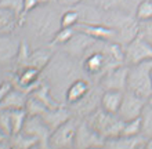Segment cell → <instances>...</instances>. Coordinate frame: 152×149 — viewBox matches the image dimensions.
I'll return each mask as SVG.
<instances>
[{
    "mask_svg": "<svg viewBox=\"0 0 152 149\" xmlns=\"http://www.w3.org/2000/svg\"><path fill=\"white\" fill-rule=\"evenodd\" d=\"M28 22L33 35L43 40H53L57 31L61 28L60 18L54 10L39 6L31 12H28Z\"/></svg>",
    "mask_w": 152,
    "mask_h": 149,
    "instance_id": "1",
    "label": "cell"
},
{
    "mask_svg": "<svg viewBox=\"0 0 152 149\" xmlns=\"http://www.w3.org/2000/svg\"><path fill=\"white\" fill-rule=\"evenodd\" d=\"M87 121H88V124L91 126L97 133H100L105 140L120 135L122 134V129H123V124H124V120H122L116 113L107 112L101 106L94 109L90 113Z\"/></svg>",
    "mask_w": 152,
    "mask_h": 149,
    "instance_id": "2",
    "label": "cell"
},
{
    "mask_svg": "<svg viewBox=\"0 0 152 149\" xmlns=\"http://www.w3.org/2000/svg\"><path fill=\"white\" fill-rule=\"evenodd\" d=\"M149 65H151V61L129 66L127 89H126L147 100L152 94V77L149 73Z\"/></svg>",
    "mask_w": 152,
    "mask_h": 149,
    "instance_id": "3",
    "label": "cell"
},
{
    "mask_svg": "<svg viewBox=\"0 0 152 149\" xmlns=\"http://www.w3.org/2000/svg\"><path fill=\"white\" fill-rule=\"evenodd\" d=\"M123 50L124 61H126V64H129V66L152 61V44L145 40L140 33L133 40L129 41L123 47Z\"/></svg>",
    "mask_w": 152,
    "mask_h": 149,
    "instance_id": "4",
    "label": "cell"
},
{
    "mask_svg": "<svg viewBox=\"0 0 152 149\" xmlns=\"http://www.w3.org/2000/svg\"><path fill=\"white\" fill-rule=\"evenodd\" d=\"M77 123L69 117L68 120L61 123L58 127L51 131L48 138V146L50 148H75V135Z\"/></svg>",
    "mask_w": 152,
    "mask_h": 149,
    "instance_id": "5",
    "label": "cell"
},
{
    "mask_svg": "<svg viewBox=\"0 0 152 149\" xmlns=\"http://www.w3.org/2000/svg\"><path fill=\"white\" fill-rule=\"evenodd\" d=\"M147 101H148L147 98L126 90L123 94V100H122L120 108L118 110V116L124 121L140 117L142 109L147 105Z\"/></svg>",
    "mask_w": 152,
    "mask_h": 149,
    "instance_id": "6",
    "label": "cell"
},
{
    "mask_svg": "<svg viewBox=\"0 0 152 149\" xmlns=\"http://www.w3.org/2000/svg\"><path fill=\"white\" fill-rule=\"evenodd\" d=\"M29 137L35 138L39 142V146L42 148H48V138L51 134V130L46 124V121L42 119V116H35V115H28L25 124L21 130Z\"/></svg>",
    "mask_w": 152,
    "mask_h": 149,
    "instance_id": "7",
    "label": "cell"
},
{
    "mask_svg": "<svg viewBox=\"0 0 152 149\" xmlns=\"http://www.w3.org/2000/svg\"><path fill=\"white\" fill-rule=\"evenodd\" d=\"M105 138L97 133L87 120L77 123L75 135V148H100L104 146Z\"/></svg>",
    "mask_w": 152,
    "mask_h": 149,
    "instance_id": "8",
    "label": "cell"
},
{
    "mask_svg": "<svg viewBox=\"0 0 152 149\" xmlns=\"http://www.w3.org/2000/svg\"><path fill=\"white\" fill-rule=\"evenodd\" d=\"M112 68H116V65L109 60L108 54L105 51H93L84 58L83 69L90 76H97V75L104 76Z\"/></svg>",
    "mask_w": 152,
    "mask_h": 149,
    "instance_id": "9",
    "label": "cell"
},
{
    "mask_svg": "<svg viewBox=\"0 0 152 149\" xmlns=\"http://www.w3.org/2000/svg\"><path fill=\"white\" fill-rule=\"evenodd\" d=\"M127 73L129 68L124 65H119L116 68L109 69L101 77V86L104 90H120L126 91L127 89Z\"/></svg>",
    "mask_w": 152,
    "mask_h": 149,
    "instance_id": "10",
    "label": "cell"
},
{
    "mask_svg": "<svg viewBox=\"0 0 152 149\" xmlns=\"http://www.w3.org/2000/svg\"><path fill=\"white\" fill-rule=\"evenodd\" d=\"M75 29L91 36L93 39H96L98 41H111L116 37V31L113 26L101 25L98 22H79L75 26Z\"/></svg>",
    "mask_w": 152,
    "mask_h": 149,
    "instance_id": "11",
    "label": "cell"
},
{
    "mask_svg": "<svg viewBox=\"0 0 152 149\" xmlns=\"http://www.w3.org/2000/svg\"><path fill=\"white\" fill-rule=\"evenodd\" d=\"M40 72L37 68L26 65L20 69V72L17 73V83H18V89L24 90L25 93L31 94L35 89L39 87V79Z\"/></svg>",
    "mask_w": 152,
    "mask_h": 149,
    "instance_id": "12",
    "label": "cell"
},
{
    "mask_svg": "<svg viewBox=\"0 0 152 149\" xmlns=\"http://www.w3.org/2000/svg\"><path fill=\"white\" fill-rule=\"evenodd\" d=\"M21 49L20 40H17L11 33L0 35V64H7L15 61Z\"/></svg>",
    "mask_w": 152,
    "mask_h": 149,
    "instance_id": "13",
    "label": "cell"
},
{
    "mask_svg": "<svg viewBox=\"0 0 152 149\" xmlns=\"http://www.w3.org/2000/svg\"><path fill=\"white\" fill-rule=\"evenodd\" d=\"M97 41L98 40L93 39L91 36H88V35H86V33H83V32L76 31L73 37L66 44H64V47L66 49V52H69L71 55L80 57V55H83L87 50L91 49Z\"/></svg>",
    "mask_w": 152,
    "mask_h": 149,
    "instance_id": "14",
    "label": "cell"
},
{
    "mask_svg": "<svg viewBox=\"0 0 152 149\" xmlns=\"http://www.w3.org/2000/svg\"><path fill=\"white\" fill-rule=\"evenodd\" d=\"M147 138L142 135H134V137H129V135H118V137L107 138L105 140L104 146L111 149H137V148H144Z\"/></svg>",
    "mask_w": 152,
    "mask_h": 149,
    "instance_id": "15",
    "label": "cell"
},
{
    "mask_svg": "<svg viewBox=\"0 0 152 149\" xmlns=\"http://www.w3.org/2000/svg\"><path fill=\"white\" fill-rule=\"evenodd\" d=\"M88 93H90V86H88L87 81L83 80V79H76L68 86L66 93H65V98H66L68 104L77 105L87 98Z\"/></svg>",
    "mask_w": 152,
    "mask_h": 149,
    "instance_id": "16",
    "label": "cell"
},
{
    "mask_svg": "<svg viewBox=\"0 0 152 149\" xmlns=\"http://www.w3.org/2000/svg\"><path fill=\"white\" fill-rule=\"evenodd\" d=\"M29 94L25 93L24 90L14 87L10 90V93L6 95L1 102H0V109H6V110H14V109H25L26 101H28Z\"/></svg>",
    "mask_w": 152,
    "mask_h": 149,
    "instance_id": "17",
    "label": "cell"
},
{
    "mask_svg": "<svg viewBox=\"0 0 152 149\" xmlns=\"http://www.w3.org/2000/svg\"><path fill=\"white\" fill-rule=\"evenodd\" d=\"M123 94L124 91H120V90H104L100 98V106L107 112L118 115V110L123 100Z\"/></svg>",
    "mask_w": 152,
    "mask_h": 149,
    "instance_id": "18",
    "label": "cell"
},
{
    "mask_svg": "<svg viewBox=\"0 0 152 149\" xmlns=\"http://www.w3.org/2000/svg\"><path fill=\"white\" fill-rule=\"evenodd\" d=\"M69 117H71L69 116V112L66 109L61 108V106L50 108L42 115V119L46 121V124L50 127L51 131L56 129V127H58L61 123H64L65 120H68Z\"/></svg>",
    "mask_w": 152,
    "mask_h": 149,
    "instance_id": "19",
    "label": "cell"
},
{
    "mask_svg": "<svg viewBox=\"0 0 152 149\" xmlns=\"http://www.w3.org/2000/svg\"><path fill=\"white\" fill-rule=\"evenodd\" d=\"M20 15L7 7L0 6V35L1 33H11L17 28Z\"/></svg>",
    "mask_w": 152,
    "mask_h": 149,
    "instance_id": "20",
    "label": "cell"
},
{
    "mask_svg": "<svg viewBox=\"0 0 152 149\" xmlns=\"http://www.w3.org/2000/svg\"><path fill=\"white\" fill-rule=\"evenodd\" d=\"M51 52L44 49H37L35 51H31L28 58V65L35 66L39 71H43L50 62H51Z\"/></svg>",
    "mask_w": 152,
    "mask_h": 149,
    "instance_id": "21",
    "label": "cell"
},
{
    "mask_svg": "<svg viewBox=\"0 0 152 149\" xmlns=\"http://www.w3.org/2000/svg\"><path fill=\"white\" fill-rule=\"evenodd\" d=\"M10 146H12V148H22V149H28V148H36V146H39V142H37V140H35V138L29 137V135H26L25 133H22V131H20V133L17 134H12V135H10Z\"/></svg>",
    "mask_w": 152,
    "mask_h": 149,
    "instance_id": "22",
    "label": "cell"
},
{
    "mask_svg": "<svg viewBox=\"0 0 152 149\" xmlns=\"http://www.w3.org/2000/svg\"><path fill=\"white\" fill-rule=\"evenodd\" d=\"M141 135L145 138L152 137V106L147 102L141 112Z\"/></svg>",
    "mask_w": 152,
    "mask_h": 149,
    "instance_id": "23",
    "label": "cell"
},
{
    "mask_svg": "<svg viewBox=\"0 0 152 149\" xmlns=\"http://www.w3.org/2000/svg\"><path fill=\"white\" fill-rule=\"evenodd\" d=\"M28 117V113L25 109H14L10 110V119H11V135L20 133L25 124V120Z\"/></svg>",
    "mask_w": 152,
    "mask_h": 149,
    "instance_id": "24",
    "label": "cell"
},
{
    "mask_svg": "<svg viewBox=\"0 0 152 149\" xmlns=\"http://www.w3.org/2000/svg\"><path fill=\"white\" fill-rule=\"evenodd\" d=\"M80 22V12L77 8H68L60 18L61 28H75Z\"/></svg>",
    "mask_w": 152,
    "mask_h": 149,
    "instance_id": "25",
    "label": "cell"
},
{
    "mask_svg": "<svg viewBox=\"0 0 152 149\" xmlns=\"http://www.w3.org/2000/svg\"><path fill=\"white\" fill-rule=\"evenodd\" d=\"M136 20L138 22L152 20V0H141L136 7Z\"/></svg>",
    "mask_w": 152,
    "mask_h": 149,
    "instance_id": "26",
    "label": "cell"
},
{
    "mask_svg": "<svg viewBox=\"0 0 152 149\" xmlns=\"http://www.w3.org/2000/svg\"><path fill=\"white\" fill-rule=\"evenodd\" d=\"M75 32H76L75 28H60L57 31L56 35H54V37H53L51 43L53 44H58V46L66 44V43L73 37Z\"/></svg>",
    "mask_w": 152,
    "mask_h": 149,
    "instance_id": "27",
    "label": "cell"
},
{
    "mask_svg": "<svg viewBox=\"0 0 152 149\" xmlns=\"http://www.w3.org/2000/svg\"><path fill=\"white\" fill-rule=\"evenodd\" d=\"M140 134H141V119L140 117L124 121L123 129H122V135L134 137V135H140Z\"/></svg>",
    "mask_w": 152,
    "mask_h": 149,
    "instance_id": "28",
    "label": "cell"
},
{
    "mask_svg": "<svg viewBox=\"0 0 152 149\" xmlns=\"http://www.w3.org/2000/svg\"><path fill=\"white\" fill-rule=\"evenodd\" d=\"M130 1L132 0H98V4L104 10L115 11V10H123V8H126Z\"/></svg>",
    "mask_w": 152,
    "mask_h": 149,
    "instance_id": "29",
    "label": "cell"
},
{
    "mask_svg": "<svg viewBox=\"0 0 152 149\" xmlns=\"http://www.w3.org/2000/svg\"><path fill=\"white\" fill-rule=\"evenodd\" d=\"M0 129L7 134L11 135V119H10V110L0 109Z\"/></svg>",
    "mask_w": 152,
    "mask_h": 149,
    "instance_id": "30",
    "label": "cell"
},
{
    "mask_svg": "<svg viewBox=\"0 0 152 149\" xmlns=\"http://www.w3.org/2000/svg\"><path fill=\"white\" fill-rule=\"evenodd\" d=\"M140 35L152 44V20L140 22Z\"/></svg>",
    "mask_w": 152,
    "mask_h": 149,
    "instance_id": "31",
    "label": "cell"
},
{
    "mask_svg": "<svg viewBox=\"0 0 152 149\" xmlns=\"http://www.w3.org/2000/svg\"><path fill=\"white\" fill-rule=\"evenodd\" d=\"M36 7H39L37 0H22V14H28Z\"/></svg>",
    "mask_w": 152,
    "mask_h": 149,
    "instance_id": "32",
    "label": "cell"
},
{
    "mask_svg": "<svg viewBox=\"0 0 152 149\" xmlns=\"http://www.w3.org/2000/svg\"><path fill=\"white\" fill-rule=\"evenodd\" d=\"M12 89V84L11 83H8V81H3L1 84H0V102L6 98L8 93H10V90Z\"/></svg>",
    "mask_w": 152,
    "mask_h": 149,
    "instance_id": "33",
    "label": "cell"
},
{
    "mask_svg": "<svg viewBox=\"0 0 152 149\" xmlns=\"http://www.w3.org/2000/svg\"><path fill=\"white\" fill-rule=\"evenodd\" d=\"M83 1L84 0H58V3L62 4V6H65V7H68V8L77 7V6H80Z\"/></svg>",
    "mask_w": 152,
    "mask_h": 149,
    "instance_id": "34",
    "label": "cell"
},
{
    "mask_svg": "<svg viewBox=\"0 0 152 149\" xmlns=\"http://www.w3.org/2000/svg\"><path fill=\"white\" fill-rule=\"evenodd\" d=\"M8 140H10V138H8V135L4 133L3 130L0 129V146H10V144L7 142Z\"/></svg>",
    "mask_w": 152,
    "mask_h": 149,
    "instance_id": "35",
    "label": "cell"
},
{
    "mask_svg": "<svg viewBox=\"0 0 152 149\" xmlns=\"http://www.w3.org/2000/svg\"><path fill=\"white\" fill-rule=\"evenodd\" d=\"M144 148L147 149H152V137L151 138H147V141H145V146Z\"/></svg>",
    "mask_w": 152,
    "mask_h": 149,
    "instance_id": "36",
    "label": "cell"
},
{
    "mask_svg": "<svg viewBox=\"0 0 152 149\" xmlns=\"http://www.w3.org/2000/svg\"><path fill=\"white\" fill-rule=\"evenodd\" d=\"M37 3H39V6H47L50 3V0H37Z\"/></svg>",
    "mask_w": 152,
    "mask_h": 149,
    "instance_id": "37",
    "label": "cell"
},
{
    "mask_svg": "<svg viewBox=\"0 0 152 149\" xmlns=\"http://www.w3.org/2000/svg\"><path fill=\"white\" fill-rule=\"evenodd\" d=\"M147 102H148V104L152 106V94H151V95H149V97H148V101H147Z\"/></svg>",
    "mask_w": 152,
    "mask_h": 149,
    "instance_id": "38",
    "label": "cell"
},
{
    "mask_svg": "<svg viewBox=\"0 0 152 149\" xmlns=\"http://www.w3.org/2000/svg\"><path fill=\"white\" fill-rule=\"evenodd\" d=\"M4 81V79H3V75H1V72H0V84Z\"/></svg>",
    "mask_w": 152,
    "mask_h": 149,
    "instance_id": "39",
    "label": "cell"
},
{
    "mask_svg": "<svg viewBox=\"0 0 152 149\" xmlns=\"http://www.w3.org/2000/svg\"><path fill=\"white\" fill-rule=\"evenodd\" d=\"M149 73H151V77H152V61H151V65H149Z\"/></svg>",
    "mask_w": 152,
    "mask_h": 149,
    "instance_id": "40",
    "label": "cell"
},
{
    "mask_svg": "<svg viewBox=\"0 0 152 149\" xmlns=\"http://www.w3.org/2000/svg\"><path fill=\"white\" fill-rule=\"evenodd\" d=\"M0 3H1V0H0Z\"/></svg>",
    "mask_w": 152,
    "mask_h": 149,
    "instance_id": "41",
    "label": "cell"
}]
</instances>
